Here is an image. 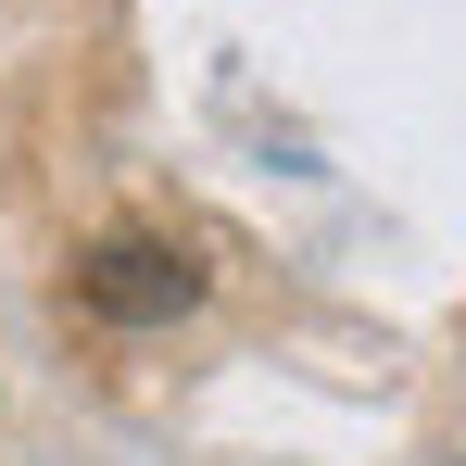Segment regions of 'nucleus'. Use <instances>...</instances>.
<instances>
[{
  "mask_svg": "<svg viewBox=\"0 0 466 466\" xmlns=\"http://www.w3.org/2000/svg\"><path fill=\"white\" fill-rule=\"evenodd\" d=\"M76 303L101 315V328H177V315L202 303V265H189V252H177V239H101V252H88L76 265Z\"/></svg>",
  "mask_w": 466,
  "mask_h": 466,
  "instance_id": "nucleus-1",
  "label": "nucleus"
}]
</instances>
